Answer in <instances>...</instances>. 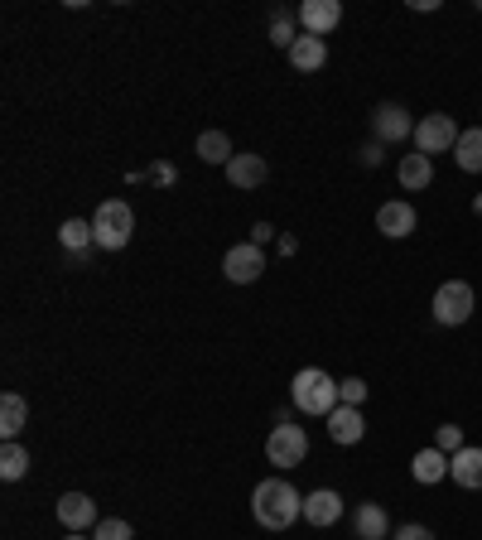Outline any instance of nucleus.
Listing matches in <instances>:
<instances>
[{
	"mask_svg": "<svg viewBox=\"0 0 482 540\" xmlns=\"http://www.w3.org/2000/svg\"><path fill=\"white\" fill-rule=\"evenodd\" d=\"M251 516L266 526V531H290L299 516H304V497L285 478H261L251 492Z\"/></svg>",
	"mask_w": 482,
	"mask_h": 540,
	"instance_id": "f257e3e1",
	"label": "nucleus"
},
{
	"mask_svg": "<svg viewBox=\"0 0 482 540\" xmlns=\"http://www.w3.org/2000/svg\"><path fill=\"white\" fill-rule=\"evenodd\" d=\"M295 405L299 415H333L338 410V381L328 377V372H319V367H304L295 377Z\"/></svg>",
	"mask_w": 482,
	"mask_h": 540,
	"instance_id": "f03ea898",
	"label": "nucleus"
},
{
	"mask_svg": "<svg viewBox=\"0 0 482 540\" xmlns=\"http://www.w3.org/2000/svg\"><path fill=\"white\" fill-rule=\"evenodd\" d=\"M92 232H97V246H102V251H121V246L131 242V232H135L131 203L107 198V203L97 208V217H92Z\"/></svg>",
	"mask_w": 482,
	"mask_h": 540,
	"instance_id": "7ed1b4c3",
	"label": "nucleus"
},
{
	"mask_svg": "<svg viewBox=\"0 0 482 540\" xmlns=\"http://www.w3.org/2000/svg\"><path fill=\"white\" fill-rule=\"evenodd\" d=\"M473 319V285L468 280H444L434 290V324L444 328H458Z\"/></svg>",
	"mask_w": 482,
	"mask_h": 540,
	"instance_id": "20e7f679",
	"label": "nucleus"
},
{
	"mask_svg": "<svg viewBox=\"0 0 482 540\" xmlns=\"http://www.w3.org/2000/svg\"><path fill=\"white\" fill-rule=\"evenodd\" d=\"M458 126L454 116H444V111H429V116H420V126H415V150L420 155H444V150H454L458 145Z\"/></svg>",
	"mask_w": 482,
	"mask_h": 540,
	"instance_id": "39448f33",
	"label": "nucleus"
},
{
	"mask_svg": "<svg viewBox=\"0 0 482 540\" xmlns=\"http://www.w3.org/2000/svg\"><path fill=\"white\" fill-rule=\"evenodd\" d=\"M304 454H309V434L299 430V425H275L266 439V459L275 463V468H295V463H304Z\"/></svg>",
	"mask_w": 482,
	"mask_h": 540,
	"instance_id": "423d86ee",
	"label": "nucleus"
},
{
	"mask_svg": "<svg viewBox=\"0 0 482 540\" xmlns=\"http://www.w3.org/2000/svg\"><path fill=\"white\" fill-rule=\"evenodd\" d=\"M222 270H227L232 285H251V280H261V270H266V251H261L256 242L232 246V251L222 256Z\"/></svg>",
	"mask_w": 482,
	"mask_h": 540,
	"instance_id": "0eeeda50",
	"label": "nucleus"
},
{
	"mask_svg": "<svg viewBox=\"0 0 482 540\" xmlns=\"http://www.w3.org/2000/svg\"><path fill=\"white\" fill-rule=\"evenodd\" d=\"M415 126H420V121H415V116H410L401 102H381V107L372 111L376 145H381V140H410V135H415Z\"/></svg>",
	"mask_w": 482,
	"mask_h": 540,
	"instance_id": "6e6552de",
	"label": "nucleus"
},
{
	"mask_svg": "<svg viewBox=\"0 0 482 540\" xmlns=\"http://www.w3.org/2000/svg\"><path fill=\"white\" fill-rule=\"evenodd\" d=\"M415 227H420V217H415V208L401 203V198H391V203H381V208H376V232H381V237H391V242L410 237Z\"/></svg>",
	"mask_w": 482,
	"mask_h": 540,
	"instance_id": "1a4fd4ad",
	"label": "nucleus"
},
{
	"mask_svg": "<svg viewBox=\"0 0 482 540\" xmlns=\"http://www.w3.org/2000/svg\"><path fill=\"white\" fill-rule=\"evenodd\" d=\"M299 25H304V34H333V29L343 25V5L338 0H304L299 5Z\"/></svg>",
	"mask_w": 482,
	"mask_h": 540,
	"instance_id": "9d476101",
	"label": "nucleus"
},
{
	"mask_svg": "<svg viewBox=\"0 0 482 540\" xmlns=\"http://www.w3.org/2000/svg\"><path fill=\"white\" fill-rule=\"evenodd\" d=\"M58 521H63V531H87V526H97L92 497H87V492H63V497H58Z\"/></svg>",
	"mask_w": 482,
	"mask_h": 540,
	"instance_id": "9b49d317",
	"label": "nucleus"
},
{
	"mask_svg": "<svg viewBox=\"0 0 482 540\" xmlns=\"http://www.w3.org/2000/svg\"><path fill=\"white\" fill-rule=\"evenodd\" d=\"M328 434H333V444H362V434H367L362 410H357V405H338V410L328 415Z\"/></svg>",
	"mask_w": 482,
	"mask_h": 540,
	"instance_id": "f8f14e48",
	"label": "nucleus"
},
{
	"mask_svg": "<svg viewBox=\"0 0 482 540\" xmlns=\"http://www.w3.org/2000/svg\"><path fill=\"white\" fill-rule=\"evenodd\" d=\"M338 516H343V497H338L333 487H319V492L304 497V521H309V526H333Z\"/></svg>",
	"mask_w": 482,
	"mask_h": 540,
	"instance_id": "ddd939ff",
	"label": "nucleus"
},
{
	"mask_svg": "<svg viewBox=\"0 0 482 540\" xmlns=\"http://www.w3.org/2000/svg\"><path fill=\"white\" fill-rule=\"evenodd\" d=\"M58 242L73 251V261L87 266V256H92V246H97V232H92V222H82V217H68L63 227H58Z\"/></svg>",
	"mask_w": 482,
	"mask_h": 540,
	"instance_id": "4468645a",
	"label": "nucleus"
},
{
	"mask_svg": "<svg viewBox=\"0 0 482 540\" xmlns=\"http://www.w3.org/2000/svg\"><path fill=\"white\" fill-rule=\"evenodd\" d=\"M266 174L270 169L261 155H232V164H227V184H232V189H261Z\"/></svg>",
	"mask_w": 482,
	"mask_h": 540,
	"instance_id": "2eb2a0df",
	"label": "nucleus"
},
{
	"mask_svg": "<svg viewBox=\"0 0 482 540\" xmlns=\"http://www.w3.org/2000/svg\"><path fill=\"white\" fill-rule=\"evenodd\" d=\"M449 478H454L458 487H468V492H478L482 487V449L463 444L454 459H449Z\"/></svg>",
	"mask_w": 482,
	"mask_h": 540,
	"instance_id": "dca6fc26",
	"label": "nucleus"
},
{
	"mask_svg": "<svg viewBox=\"0 0 482 540\" xmlns=\"http://www.w3.org/2000/svg\"><path fill=\"white\" fill-rule=\"evenodd\" d=\"M29 425V401L20 391H5L0 396V434H5V444H15V434Z\"/></svg>",
	"mask_w": 482,
	"mask_h": 540,
	"instance_id": "f3484780",
	"label": "nucleus"
},
{
	"mask_svg": "<svg viewBox=\"0 0 482 540\" xmlns=\"http://www.w3.org/2000/svg\"><path fill=\"white\" fill-rule=\"evenodd\" d=\"M410 473H415V483H425V487L444 483V478H449V454H444V449H420V454L410 459Z\"/></svg>",
	"mask_w": 482,
	"mask_h": 540,
	"instance_id": "a211bd4d",
	"label": "nucleus"
},
{
	"mask_svg": "<svg viewBox=\"0 0 482 540\" xmlns=\"http://www.w3.org/2000/svg\"><path fill=\"white\" fill-rule=\"evenodd\" d=\"M290 63H295L299 73H319L323 63H328V44H323L319 34H299V44L290 49Z\"/></svg>",
	"mask_w": 482,
	"mask_h": 540,
	"instance_id": "6ab92c4d",
	"label": "nucleus"
},
{
	"mask_svg": "<svg viewBox=\"0 0 482 540\" xmlns=\"http://www.w3.org/2000/svg\"><path fill=\"white\" fill-rule=\"evenodd\" d=\"M352 526H357V536L362 540H386L391 516H386V507H376V502H362V507L352 512Z\"/></svg>",
	"mask_w": 482,
	"mask_h": 540,
	"instance_id": "aec40b11",
	"label": "nucleus"
},
{
	"mask_svg": "<svg viewBox=\"0 0 482 540\" xmlns=\"http://www.w3.org/2000/svg\"><path fill=\"white\" fill-rule=\"evenodd\" d=\"M429 179H434V164H429V155H405L401 160V189H410V193H420V189H429Z\"/></svg>",
	"mask_w": 482,
	"mask_h": 540,
	"instance_id": "412c9836",
	"label": "nucleus"
},
{
	"mask_svg": "<svg viewBox=\"0 0 482 540\" xmlns=\"http://www.w3.org/2000/svg\"><path fill=\"white\" fill-rule=\"evenodd\" d=\"M454 160L463 174H482V126L478 131H463L454 145Z\"/></svg>",
	"mask_w": 482,
	"mask_h": 540,
	"instance_id": "4be33fe9",
	"label": "nucleus"
},
{
	"mask_svg": "<svg viewBox=\"0 0 482 540\" xmlns=\"http://www.w3.org/2000/svg\"><path fill=\"white\" fill-rule=\"evenodd\" d=\"M198 160H203V164H222V169H227V164H232V140H227L222 131H203V135H198Z\"/></svg>",
	"mask_w": 482,
	"mask_h": 540,
	"instance_id": "5701e85b",
	"label": "nucleus"
},
{
	"mask_svg": "<svg viewBox=\"0 0 482 540\" xmlns=\"http://www.w3.org/2000/svg\"><path fill=\"white\" fill-rule=\"evenodd\" d=\"M25 473H29V454L20 444H5V449H0V478H5V483H20Z\"/></svg>",
	"mask_w": 482,
	"mask_h": 540,
	"instance_id": "b1692460",
	"label": "nucleus"
},
{
	"mask_svg": "<svg viewBox=\"0 0 482 540\" xmlns=\"http://www.w3.org/2000/svg\"><path fill=\"white\" fill-rule=\"evenodd\" d=\"M131 521H121V516H107V521H97L92 526V540H131Z\"/></svg>",
	"mask_w": 482,
	"mask_h": 540,
	"instance_id": "393cba45",
	"label": "nucleus"
},
{
	"mask_svg": "<svg viewBox=\"0 0 482 540\" xmlns=\"http://www.w3.org/2000/svg\"><path fill=\"white\" fill-rule=\"evenodd\" d=\"M367 401V381L362 377H343L338 381V405H362Z\"/></svg>",
	"mask_w": 482,
	"mask_h": 540,
	"instance_id": "a878e982",
	"label": "nucleus"
},
{
	"mask_svg": "<svg viewBox=\"0 0 482 540\" xmlns=\"http://www.w3.org/2000/svg\"><path fill=\"white\" fill-rule=\"evenodd\" d=\"M270 39H275V44H280L285 54L295 49V44H299V34H295V25H290V15H275V29H270Z\"/></svg>",
	"mask_w": 482,
	"mask_h": 540,
	"instance_id": "bb28decb",
	"label": "nucleus"
},
{
	"mask_svg": "<svg viewBox=\"0 0 482 540\" xmlns=\"http://www.w3.org/2000/svg\"><path fill=\"white\" fill-rule=\"evenodd\" d=\"M434 449L458 454V449H463V430H458V425H439V434H434Z\"/></svg>",
	"mask_w": 482,
	"mask_h": 540,
	"instance_id": "cd10ccee",
	"label": "nucleus"
},
{
	"mask_svg": "<svg viewBox=\"0 0 482 540\" xmlns=\"http://www.w3.org/2000/svg\"><path fill=\"white\" fill-rule=\"evenodd\" d=\"M396 540H434V531H429V526H415V521H410V526H401V531H396Z\"/></svg>",
	"mask_w": 482,
	"mask_h": 540,
	"instance_id": "c85d7f7f",
	"label": "nucleus"
},
{
	"mask_svg": "<svg viewBox=\"0 0 482 540\" xmlns=\"http://www.w3.org/2000/svg\"><path fill=\"white\" fill-rule=\"evenodd\" d=\"M150 179H155V184H174V164H150Z\"/></svg>",
	"mask_w": 482,
	"mask_h": 540,
	"instance_id": "c756f323",
	"label": "nucleus"
},
{
	"mask_svg": "<svg viewBox=\"0 0 482 540\" xmlns=\"http://www.w3.org/2000/svg\"><path fill=\"white\" fill-rule=\"evenodd\" d=\"M251 242H256V246L270 242V227H266V222H256V227H251Z\"/></svg>",
	"mask_w": 482,
	"mask_h": 540,
	"instance_id": "7c9ffc66",
	"label": "nucleus"
},
{
	"mask_svg": "<svg viewBox=\"0 0 482 540\" xmlns=\"http://www.w3.org/2000/svg\"><path fill=\"white\" fill-rule=\"evenodd\" d=\"M362 164H381V145H367L362 150Z\"/></svg>",
	"mask_w": 482,
	"mask_h": 540,
	"instance_id": "2f4dec72",
	"label": "nucleus"
},
{
	"mask_svg": "<svg viewBox=\"0 0 482 540\" xmlns=\"http://www.w3.org/2000/svg\"><path fill=\"white\" fill-rule=\"evenodd\" d=\"M63 540H92V536H82V531H68V536H63Z\"/></svg>",
	"mask_w": 482,
	"mask_h": 540,
	"instance_id": "473e14b6",
	"label": "nucleus"
}]
</instances>
